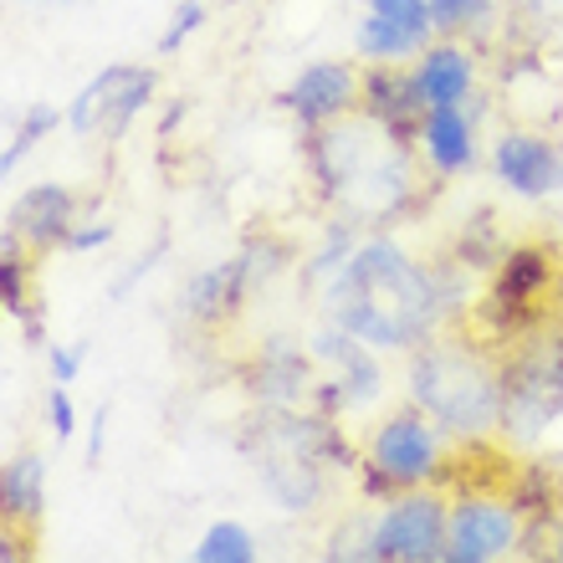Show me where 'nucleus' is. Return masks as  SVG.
Returning a JSON list of instances; mask_svg holds the SVG:
<instances>
[{
	"mask_svg": "<svg viewBox=\"0 0 563 563\" xmlns=\"http://www.w3.org/2000/svg\"><path fill=\"white\" fill-rule=\"evenodd\" d=\"M333 312L339 323L374 349H400L420 339L430 323V277L416 272L395 246L374 241L343 267L333 287Z\"/></svg>",
	"mask_w": 563,
	"mask_h": 563,
	"instance_id": "nucleus-1",
	"label": "nucleus"
},
{
	"mask_svg": "<svg viewBox=\"0 0 563 563\" xmlns=\"http://www.w3.org/2000/svg\"><path fill=\"white\" fill-rule=\"evenodd\" d=\"M410 389L435 420L451 430H487L503 416V389L466 354H426L410 369Z\"/></svg>",
	"mask_w": 563,
	"mask_h": 563,
	"instance_id": "nucleus-2",
	"label": "nucleus"
},
{
	"mask_svg": "<svg viewBox=\"0 0 563 563\" xmlns=\"http://www.w3.org/2000/svg\"><path fill=\"white\" fill-rule=\"evenodd\" d=\"M563 410V343L538 349L503 379V420L518 435H533Z\"/></svg>",
	"mask_w": 563,
	"mask_h": 563,
	"instance_id": "nucleus-3",
	"label": "nucleus"
},
{
	"mask_svg": "<svg viewBox=\"0 0 563 563\" xmlns=\"http://www.w3.org/2000/svg\"><path fill=\"white\" fill-rule=\"evenodd\" d=\"M451 533L441 503L435 497H405L385 512V522L374 528L369 538V553L374 559H405V563H426V559H441V538Z\"/></svg>",
	"mask_w": 563,
	"mask_h": 563,
	"instance_id": "nucleus-4",
	"label": "nucleus"
},
{
	"mask_svg": "<svg viewBox=\"0 0 563 563\" xmlns=\"http://www.w3.org/2000/svg\"><path fill=\"white\" fill-rule=\"evenodd\" d=\"M148 92H154V77H148L144 67H103L88 88L77 92L67 123H73L77 134H88L92 123L108 129V134H123V123L148 103Z\"/></svg>",
	"mask_w": 563,
	"mask_h": 563,
	"instance_id": "nucleus-5",
	"label": "nucleus"
},
{
	"mask_svg": "<svg viewBox=\"0 0 563 563\" xmlns=\"http://www.w3.org/2000/svg\"><path fill=\"white\" fill-rule=\"evenodd\" d=\"M518 543V522H512V507L487 503V497H466V503L451 512V549L441 559L451 563H487L497 553H507Z\"/></svg>",
	"mask_w": 563,
	"mask_h": 563,
	"instance_id": "nucleus-6",
	"label": "nucleus"
},
{
	"mask_svg": "<svg viewBox=\"0 0 563 563\" xmlns=\"http://www.w3.org/2000/svg\"><path fill=\"white\" fill-rule=\"evenodd\" d=\"M492 159H497V175L518 195H549V190H559V179H563L559 154L533 134H503L497 148H492Z\"/></svg>",
	"mask_w": 563,
	"mask_h": 563,
	"instance_id": "nucleus-7",
	"label": "nucleus"
},
{
	"mask_svg": "<svg viewBox=\"0 0 563 563\" xmlns=\"http://www.w3.org/2000/svg\"><path fill=\"white\" fill-rule=\"evenodd\" d=\"M374 466H385L395 482H420V476L435 472V435H430L426 420L416 416L389 420L374 435Z\"/></svg>",
	"mask_w": 563,
	"mask_h": 563,
	"instance_id": "nucleus-8",
	"label": "nucleus"
},
{
	"mask_svg": "<svg viewBox=\"0 0 563 563\" xmlns=\"http://www.w3.org/2000/svg\"><path fill=\"white\" fill-rule=\"evenodd\" d=\"M354 92H358V82L349 67H339V62H312V67H302V77L292 82L287 103H292V113L302 123H323L354 103Z\"/></svg>",
	"mask_w": 563,
	"mask_h": 563,
	"instance_id": "nucleus-9",
	"label": "nucleus"
},
{
	"mask_svg": "<svg viewBox=\"0 0 563 563\" xmlns=\"http://www.w3.org/2000/svg\"><path fill=\"white\" fill-rule=\"evenodd\" d=\"M246 282H252V252L236 256V262H225V267H210L190 282V292H185V312L200 318V323H221L236 312V302L246 297Z\"/></svg>",
	"mask_w": 563,
	"mask_h": 563,
	"instance_id": "nucleus-10",
	"label": "nucleus"
},
{
	"mask_svg": "<svg viewBox=\"0 0 563 563\" xmlns=\"http://www.w3.org/2000/svg\"><path fill=\"white\" fill-rule=\"evenodd\" d=\"M549 287V256L543 252H512L507 256L503 277H497V292H492V308L507 312V318H518V312L533 308V297Z\"/></svg>",
	"mask_w": 563,
	"mask_h": 563,
	"instance_id": "nucleus-11",
	"label": "nucleus"
},
{
	"mask_svg": "<svg viewBox=\"0 0 563 563\" xmlns=\"http://www.w3.org/2000/svg\"><path fill=\"white\" fill-rule=\"evenodd\" d=\"M11 221L26 231L31 241H57L67 236V221H73V195L62 190V185H36V190H26L21 200H15Z\"/></svg>",
	"mask_w": 563,
	"mask_h": 563,
	"instance_id": "nucleus-12",
	"label": "nucleus"
},
{
	"mask_svg": "<svg viewBox=\"0 0 563 563\" xmlns=\"http://www.w3.org/2000/svg\"><path fill=\"white\" fill-rule=\"evenodd\" d=\"M364 103H369V119H379L385 129L405 134V123L416 119V108H426L416 77H395V73H369L364 82Z\"/></svg>",
	"mask_w": 563,
	"mask_h": 563,
	"instance_id": "nucleus-13",
	"label": "nucleus"
},
{
	"mask_svg": "<svg viewBox=\"0 0 563 563\" xmlns=\"http://www.w3.org/2000/svg\"><path fill=\"white\" fill-rule=\"evenodd\" d=\"M420 139H426V154L441 169H466L472 164V123L456 113V103H441V108H430V119L426 129H420Z\"/></svg>",
	"mask_w": 563,
	"mask_h": 563,
	"instance_id": "nucleus-14",
	"label": "nucleus"
},
{
	"mask_svg": "<svg viewBox=\"0 0 563 563\" xmlns=\"http://www.w3.org/2000/svg\"><path fill=\"white\" fill-rule=\"evenodd\" d=\"M416 82H420V98H426L430 108L461 103L466 88H472V62H466V52H456V46H441V52H430V57L420 62Z\"/></svg>",
	"mask_w": 563,
	"mask_h": 563,
	"instance_id": "nucleus-15",
	"label": "nucleus"
},
{
	"mask_svg": "<svg viewBox=\"0 0 563 563\" xmlns=\"http://www.w3.org/2000/svg\"><path fill=\"white\" fill-rule=\"evenodd\" d=\"M430 31L420 26H405V21H389V15L369 11L364 15V26H358V52L374 62H395V57H410V52H420L426 46Z\"/></svg>",
	"mask_w": 563,
	"mask_h": 563,
	"instance_id": "nucleus-16",
	"label": "nucleus"
},
{
	"mask_svg": "<svg viewBox=\"0 0 563 563\" xmlns=\"http://www.w3.org/2000/svg\"><path fill=\"white\" fill-rule=\"evenodd\" d=\"M42 476H46V466L36 456H21L5 466V476H0V503H5L11 518H36V512H42Z\"/></svg>",
	"mask_w": 563,
	"mask_h": 563,
	"instance_id": "nucleus-17",
	"label": "nucleus"
},
{
	"mask_svg": "<svg viewBox=\"0 0 563 563\" xmlns=\"http://www.w3.org/2000/svg\"><path fill=\"white\" fill-rule=\"evenodd\" d=\"M195 559H200V563H252L256 559V543H252V533H246V528H236V522H216V528L200 538Z\"/></svg>",
	"mask_w": 563,
	"mask_h": 563,
	"instance_id": "nucleus-18",
	"label": "nucleus"
},
{
	"mask_svg": "<svg viewBox=\"0 0 563 563\" xmlns=\"http://www.w3.org/2000/svg\"><path fill=\"white\" fill-rule=\"evenodd\" d=\"M46 129H57V108H46V103L26 108V123H21V134H15L11 144H5V154H0V175H11L15 159H21V154H26V148L46 134Z\"/></svg>",
	"mask_w": 563,
	"mask_h": 563,
	"instance_id": "nucleus-19",
	"label": "nucleus"
},
{
	"mask_svg": "<svg viewBox=\"0 0 563 563\" xmlns=\"http://www.w3.org/2000/svg\"><path fill=\"white\" fill-rule=\"evenodd\" d=\"M0 302H5V312L26 318V282H21V262H15L11 231H5V262H0Z\"/></svg>",
	"mask_w": 563,
	"mask_h": 563,
	"instance_id": "nucleus-20",
	"label": "nucleus"
},
{
	"mask_svg": "<svg viewBox=\"0 0 563 563\" xmlns=\"http://www.w3.org/2000/svg\"><path fill=\"white\" fill-rule=\"evenodd\" d=\"M430 26H466L476 15L487 11V0H426Z\"/></svg>",
	"mask_w": 563,
	"mask_h": 563,
	"instance_id": "nucleus-21",
	"label": "nucleus"
},
{
	"mask_svg": "<svg viewBox=\"0 0 563 563\" xmlns=\"http://www.w3.org/2000/svg\"><path fill=\"white\" fill-rule=\"evenodd\" d=\"M200 21H206V5H200V0H185V5L175 11V21H169V31L159 36V57H169V52H175L195 26H200Z\"/></svg>",
	"mask_w": 563,
	"mask_h": 563,
	"instance_id": "nucleus-22",
	"label": "nucleus"
},
{
	"mask_svg": "<svg viewBox=\"0 0 563 563\" xmlns=\"http://www.w3.org/2000/svg\"><path fill=\"white\" fill-rule=\"evenodd\" d=\"M369 11L389 15V21H405V26L430 31V11H426V0H369Z\"/></svg>",
	"mask_w": 563,
	"mask_h": 563,
	"instance_id": "nucleus-23",
	"label": "nucleus"
},
{
	"mask_svg": "<svg viewBox=\"0 0 563 563\" xmlns=\"http://www.w3.org/2000/svg\"><path fill=\"white\" fill-rule=\"evenodd\" d=\"M46 410H52V430H57V441H67V435L77 430V410H73V400H67V385L52 389V400H46Z\"/></svg>",
	"mask_w": 563,
	"mask_h": 563,
	"instance_id": "nucleus-24",
	"label": "nucleus"
},
{
	"mask_svg": "<svg viewBox=\"0 0 563 563\" xmlns=\"http://www.w3.org/2000/svg\"><path fill=\"white\" fill-rule=\"evenodd\" d=\"M77 369H82V349H52V379L57 385H73Z\"/></svg>",
	"mask_w": 563,
	"mask_h": 563,
	"instance_id": "nucleus-25",
	"label": "nucleus"
},
{
	"mask_svg": "<svg viewBox=\"0 0 563 563\" xmlns=\"http://www.w3.org/2000/svg\"><path fill=\"white\" fill-rule=\"evenodd\" d=\"M108 236H113V225H88V231H73L67 246H73V252H92V246H103Z\"/></svg>",
	"mask_w": 563,
	"mask_h": 563,
	"instance_id": "nucleus-26",
	"label": "nucleus"
},
{
	"mask_svg": "<svg viewBox=\"0 0 563 563\" xmlns=\"http://www.w3.org/2000/svg\"><path fill=\"white\" fill-rule=\"evenodd\" d=\"M103 410H98V416H92V435H88V461L92 466H98V461H103Z\"/></svg>",
	"mask_w": 563,
	"mask_h": 563,
	"instance_id": "nucleus-27",
	"label": "nucleus"
}]
</instances>
